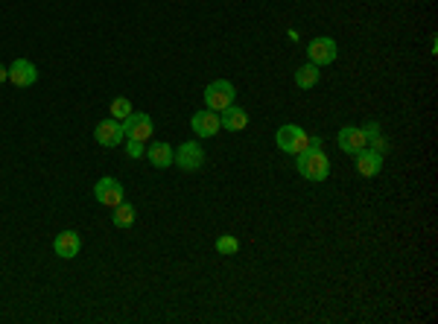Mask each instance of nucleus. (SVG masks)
I'll use <instances>...</instances> for the list:
<instances>
[{
  "mask_svg": "<svg viewBox=\"0 0 438 324\" xmlns=\"http://www.w3.org/2000/svg\"><path fill=\"white\" fill-rule=\"evenodd\" d=\"M298 161H295V170L301 172L307 181H324L327 176H331V158L324 155V141L322 138H310V143H307V149L304 152H298L295 155Z\"/></svg>",
  "mask_w": 438,
  "mask_h": 324,
  "instance_id": "f257e3e1",
  "label": "nucleus"
},
{
  "mask_svg": "<svg viewBox=\"0 0 438 324\" xmlns=\"http://www.w3.org/2000/svg\"><path fill=\"white\" fill-rule=\"evenodd\" d=\"M275 143H278V149H281V152H286V155H298V152H304V149H307L310 138L304 134L301 126H295V123H286V126L278 129Z\"/></svg>",
  "mask_w": 438,
  "mask_h": 324,
  "instance_id": "f03ea898",
  "label": "nucleus"
},
{
  "mask_svg": "<svg viewBox=\"0 0 438 324\" xmlns=\"http://www.w3.org/2000/svg\"><path fill=\"white\" fill-rule=\"evenodd\" d=\"M234 97H237V88L231 85L228 79H216L205 88V103H208L211 111H225L228 105H234Z\"/></svg>",
  "mask_w": 438,
  "mask_h": 324,
  "instance_id": "7ed1b4c3",
  "label": "nucleus"
},
{
  "mask_svg": "<svg viewBox=\"0 0 438 324\" xmlns=\"http://www.w3.org/2000/svg\"><path fill=\"white\" fill-rule=\"evenodd\" d=\"M339 56V47L333 39H327V35H319V39H313L307 44V59H310V65L315 68H324V65H333Z\"/></svg>",
  "mask_w": 438,
  "mask_h": 324,
  "instance_id": "20e7f679",
  "label": "nucleus"
},
{
  "mask_svg": "<svg viewBox=\"0 0 438 324\" xmlns=\"http://www.w3.org/2000/svg\"><path fill=\"white\" fill-rule=\"evenodd\" d=\"M173 164L181 167L185 172H196V170H202V164H205V149H202V143H199V141H185V143L176 149Z\"/></svg>",
  "mask_w": 438,
  "mask_h": 324,
  "instance_id": "39448f33",
  "label": "nucleus"
},
{
  "mask_svg": "<svg viewBox=\"0 0 438 324\" xmlns=\"http://www.w3.org/2000/svg\"><path fill=\"white\" fill-rule=\"evenodd\" d=\"M94 138H96V143L105 146V149H114V146H120V143H126L123 123L114 120V117L100 120V123H96V129H94Z\"/></svg>",
  "mask_w": 438,
  "mask_h": 324,
  "instance_id": "423d86ee",
  "label": "nucleus"
},
{
  "mask_svg": "<svg viewBox=\"0 0 438 324\" xmlns=\"http://www.w3.org/2000/svg\"><path fill=\"white\" fill-rule=\"evenodd\" d=\"M123 123V134L126 141H149L152 138V117L143 114V111H132Z\"/></svg>",
  "mask_w": 438,
  "mask_h": 324,
  "instance_id": "0eeeda50",
  "label": "nucleus"
},
{
  "mask_svg": "<svg viewBox=\"0 0 438 324\" xmlns=\"http://www.w3.org/2000/svg\"><path fill=\"white\" fill-rule=\"evenodd\" d=\"M94 199L105 207H117L120 202H123V184H120L117 179H100L94 184Z\"/></svg>",
  "mask_w": 438,
  "mask_h": 324,
  "instance_id": "6e6552de",
  "label": "nucleus"
},
{
  "mask_svg": "<svg viewBox=\"0 0 438 324\" xmlns=\"http://www.w3.org/2000/svg\"><path fill=\"white\" fill-rule=\"evenodd\" d=\"M336 143H339V149H342L345 155H357V152H362V149H368L365 132H362L359 126H345V129H339Z\"/></svg>",
  "mask_w": 438,
  "mask_h": 324,
  "instance_id": "1a4fd4ad",
  "label": "nucleus"
},
{
  "mask_svg": "<svg viewBox=\"0 0 438 324\" xmlns=\"http://www.w3.org/2000/svg\"><path fill=\"white\" fill-rule=\"evenodd\" d=\"M35 79H39V70H35L32 61L15 59L9 65V82L15 85V88H30V85H35Z\"/></svg>",
  "mask_w": 438,
  "mask_h": 324,
  "instance_id": "9d476101",
  "label": "nucleus"
},
{
  "mask_svg": "<svg viewBox=\"0 0 438 324\" xmlns=\"http://www.w3.org/2000/svg\"><path fill=\"white\" fill-rule=\"evenodd\" d=\"M190 129L196 132V138H213V134L222 126H219V114H216V111L205 108V111H196V114L190 117Z\"/></svg>",
  "mask_w": 438,
  "mask_h": 324,
  "instance_id": "9b49d317",
  "label": "nucleus"
},
{
  "mask_svg": "<svg viewBox=\"0 0 438 324\" xmlns=\"http://www.w3.org/2000/svg\"><path fill=\"white\" fill-rule=\"evenodd\" d=\"M146 158H149V164L155 170H167V167H173L176 152H173V146H169L167 141H155V143L146 146Z\"/></svg>",
  "mask_w": 438,
  "mask_h": 324,
  "instance_id": "f8f14e48",
  "label": "nucleus"
},
{
  "mask_svg": "<svg viewBox=\"0 0 438 324\" xmlns=\"http://www.w3.org/2000/svg\"><path fill=\"white\" fill-rule=\"evenodd\" d=\"M79 248H82V240H79V234H76V231H62V234H56L53 252L62 257V260L76 257V254H79Z\"/></svg>",
  "mask_w": 438,
  "mask_h": 324,
  "instance_id": "ddd939ff",
  "label": "nucleus"
},
{
  "mask_svg": "<svg viewBox=\"0 0 438 324\" xmlns=\"http://www.w3.org/2000/svg\"><path fill=\"white\" fill-rule=\"evenodd\" d=\"M354 158H357L359 176H365V179L380 176V170H383V155L380 152H374V149H362V152H357Z\"/></svg>",
  "mask_w": 438,
  "mask_h": 324,
  "instance_id": "4468645a",
  "label": "nucleus"
},
{
  "mask_svg": "<svg viewBox=\"0 0 438 324\" xmlns=\"http://www.w3.org/2000/svg\"><path fill=\"white\" fill-rule=\"evenodd\" d=\"M219 126H222L225 132H242L249 126V114L246 108L240 105H228L225 111H219Z\"/></svg>",
  "mask_w": 438,
  "mask_h": 324,
  "instance_id": "2eb2a0df",
  "label": "nucleus"
},
{
  "mask_svg": "<svg viewBox=\"0 0 438 324\" xmlns=\"http://www.w3.org/2000/svg\"><path fill=\"white\" fill-rule=\"evenodd\" d=\"M295 85L301 91H310V88H315V85H319V68L315 65H301L298 70H295Z\"/></svg>",
  "mask_w": 438,
  "mask_h": 324,
  "instance_id": "dca6fc26",
  "label": "nucleus"
},
{
  "mask_svg": "<svg viewBox=\"0 0 438 324\" xmlns=\"http://www.w3.org/2000/svg\"><path fill=\"white\" fill-rule=\"evenodd\" d=\"M112 222H114L117 228H132V225H135V205L120 202V205L112 210Z\"/></svg>",
  "mask_w": 438,
  "mask_h": 324,
  "instance_id": "f3484780",
  "label": "nucleus"
},
{
  "mask_svg": "<svg viewBox=\"0 0 438 324\" xmlns=\"http://www.w3.org/2000/svg\"><path fill=\"white\" fill-rule=\"evenodd\" d=\"M365 132V141H368V149H374V152H386V143H383V134H380V123H368V126H362Z\"/></svg>",
  "mask_w": 438,
  "mask_h": 324,
  "instance_id": "a211bd4d",
  "label": "nucleus"
},
{
  "mask_svg": "<svg viewBox=\"0 0 438 324\" xmlns=\"http://www.w3.org/2000/svg\"><path fill=\"white\" fill-rule=\"evenodd\" d=\"M216 252L219 254H237L240 252V240H237V236H231V234H222L216 240Z\"/></svg>",
  "mask_w": 438,
  "mask_h": 324,
  "instance_id": "6ab92c4d",
  "label": "nucleus"
},
{
  "mask_svg": "<svg viewBox=\"0 0 438 324\" xmlns=\"http://www.w3.org/2000/svg\"><path fill=\"white\" fill-rule=\"evenodd\" d=\"M129 114H132V103H129L126 97H117L114 103H112V117L114 120H126Z\"/></svg>",
  "mask_w": 438,
  "mask_h": 324,
  "instance_id": "aec40b11",
  "label": "nucleus"
},
{
  "mask_svg": "<svg viewBox=\"0 0 438 324\" xmlns=\"http://www.w3.org/2000/svg\"><path fill=\"white\" fill-rule=\"evenodd\" d=\"M126 155H129V158H140V155H146L143 141H126Z\"/></svg>",
  "mask_w": 438,
  "mask_h": 324,
  "instance_id": "412c9836",
  "label": "nucleus"
},
{
  "mask_svg": "<svg viewBox=\"0 0 438 324\" xmlns=\"http://www.w3.org/2000/svg\"><path fill=\"white\" fill-rule=\"evenodd\" d=\"M9 79V68H3V65H0V85H3Z\"/></svg>",
  "mask_w": 438,
  "mask_h": 324,
  "instance_id": "4be33fe9",
  "label": "nucleus"
}]
</instances>
